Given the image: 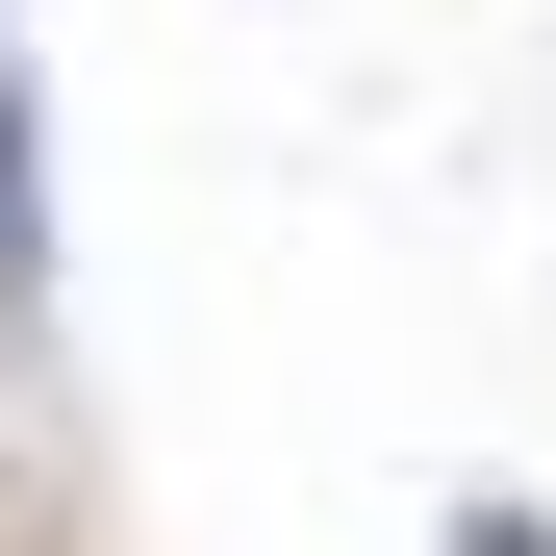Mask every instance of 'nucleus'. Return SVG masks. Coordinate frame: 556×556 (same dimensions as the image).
Wrapping results in <instances>:
<instances>
[{
	"label": "nucleus",
	"instance_id": "obj_1",
	"mask_svg": "<svg viewBox=\"0 0 556 556\" xmlns=\"http://www.w3.org/2000/svg\"><path fill=\"white\" fill-rule=\"evenodd\" d=\"M51 278V152H26V51H0V304Z\"/></svg>",
	"mask_w": 556,
	"mask_h": 556
},
{
	"label": "nucleus",
	"instance_id": "obj_2",
	"mask_svg": "<svg viewBox=\"0 0 556 556\" xmlns=\"http://www.w3.org/2000/svg\"><path fill=\"white\" fill-rule=\"evenodd\" d=\"M455 556H556V531H531V506H455Z\"/></svg>",
	"mask_w": 556,
	"mask_h": 556
}]
</instances>
